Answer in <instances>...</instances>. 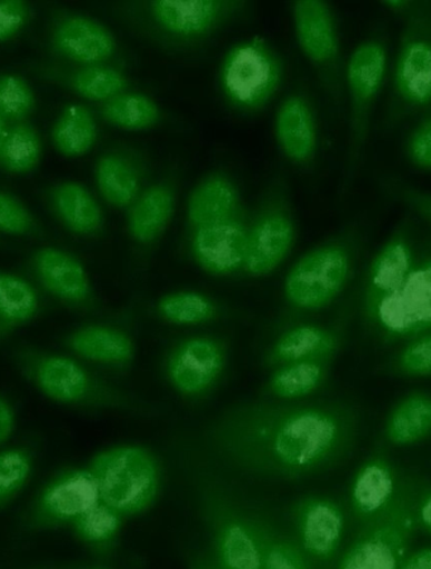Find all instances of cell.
I'll return each mask as SVG.
<instances>
[{
	"instance_id": "7dc6e473",
	"label": "cell",
	"mask_w": 431,
	"mask_h": 569,
	"mask_svg": "<svg viewBox=\"0 0 431 569\" xmlns=\"http://www.w3.org/2000/svg\"><path fill=\"white\" fill-rule=\"evenodd\" d=\"M16 416L7 400L0 397V446L6 443L14 432Z\"/></svg>"
},
{
	"instance_id": "484cf974",
	"label": "cell",
	"mask_w": 431,
	"mask_h": 569,
	"mask_svg": "<svg viewBox=\"0 0 431 569\" xmlns=\"http://www.w3.org/2000/svg\"><path fill=\"white\" fill-rule=\"evenodd\" d=\"M243 209L238 184L223 172H213L197 183L187 203L191 229L233 217Z\"/></svg>"
},
{
	"instance_id": "8fae6325",
	"label": "cell",
	"mask_w": 431,
	"mask_h": 569,
	"mask_svg": "<svg viewBox=\"0 0 431 569\" xmlns=\"http://www.w3.org/2000/svg\"><path fill=\"white\" fill-rule=\"evenodd\" d=\"M297 226L285 182L275 180L250 219L243 270L251 277L273 273L294 247Z\"/></svg>"
},
{
	"instance_id": "e0dca14e",
	"label": "cell",
	"mask_w": 431,
	"mask_h": 569,
	"mask_svg": "<svg viewBox=\"0 0 431 569\" xmlns=\"http://www.w3.org/2000/svg\"><path fill=\"white\" fill-rule=\"evenodd\" d=\"M420 251L414 223L408 219L401 221L373 256L364 274L363 313L371 310L383 298L400 291L414 268Z\"/></svg>"
},
{
	"instance_id": "3957f363",
	"label": "cell",
	"mask_w": 431,
	"mask_h": 569,
	"mask_svg": "<svg viewBox=\"0 0 431 569\" xmlns=\"http://www.w3.org/2000/svg\"><path fill=\"white\" fill-rule=\"evenodd\" d=\"M423 488L414 476H404L397 500L359 528L333 569H400L417 535L415 507Z\"/></svg>"
},
{
	"instance_id": "4316f807",
	"label": "cell",
	"mask_w": 431,
	"mask_h": 569,
	"mask_svg": "<svg viewBox=\"0 0 431 569\" xmlns=\"http://www.w3.org/2000/svg\"><path fill=\"white\" fill-rule=\"evenodd\" d=\"M78 357L110 367H128L136 357V345L124 331L104 325H90L66 339Z\"/></svg>"
},
{
	"instance_id": "f907efd6",
	"label": "cell",
	"mask_w": 431,
	"mask_h": 569,
	"mask_svg": "<svg viewBox=\"0 0 431 569\" xmlns=\"http://www.w3.org/2000/svg\"><path fill=\"white\" fill-rule=\"evenodd\" d=\"M8 128L9 127L7 126V121L2 117H0V152H2V148L8 133Z\"/></svg>"
},
{
	"instance_id": "816d5d0a",
	"label": "cell",
	"mask_w": 431,
	"mask_h": 569,
	"mask_svg": "<svg viewBox=\"0 0 431 569\" xmlns=\"http://www.w3.org/2000/svg\"><path fill=\"white\" fill-rule=\"evenodd\" d=\"M193 569H219L216 565H211L209 562H197Z\"/></svg>"
},
{
	"instance_id": "f1b7e54d",
	"label": "cell",
	"mask_w": 431,
	"mask_h": 569,
	"mask_svg": "<svg viewBox=\"0 0 431 569\" xmlns=\"http://www.w3.org/2000/svg\"><path fill=\"white\" fill-rule=\"evenodd\" d=\"M431 435V395L411 391L392 407L387 419L385 437L393 446H410Z\"/></svg>"
},
{
	"instance_id": "ba28073f",
	"label": "cell",
	"mask_w": 431,
	"mask_h": 569,
	"mask_svg": "<svg viewBox=\"0 0 431 569\" xmlns=\"http://www.w3.org/2000/svg\"><path fill=\"white\" fill-rule=\"evenodd\" d=\"M199 488L206 519L210 520L216 567L261 569L257 512H249L235 493L212 476H201Z\"/></svg>"
},
{
	"instance_id": "f35d334b",
	"label": "cell",
	"mask_w": 431,
	"mask_h": 569,
	"mask_svg": "<svg viewBox=\"0 0 431 569\" xmlns=\"http://www.w3.org/2000/svg\"><path fill=\"white\" fill-rule=\"evenodd\" d=\"M33 457L24 449L0 452V510L9 506L31 479Z\"/></svg>"
},
{
	"instance_id": "d590c367",
	"label": "cell",
	"mask_w": 431,
	"mask_h": 569,
	"mask_svg": "<svg viewBox=\"0 0 431 569\" xmlns=\"http://www.w3.org/2000/svg\"><path fill=\"white\" fill-rule=\"evenodd\" d=\"M41 154V138L32 126L16 123L8 128L0 152V164L4 170L12 173L30 172L39 164Z\"/></svg>"
},
{
	"instance_id": "60d3db41",
	"label": "cell",
	"mask_w": 431,
	"mask_h": 569,
	"mask_svg": "<svg viewBox=\"0 0 431 569\" xmlns=\"http://www.w3.org/2000/svg\"><path fill=\"white\" fill-rule=\"evenodd\" d=\"M36 99L28 82L18 74L0 77V117L8 121H18L30 116L34 109Z\"/></svg>"
},
{
	"instance_id": "8992f818",
	"label": "cell",
	"mask_w": 431,
	"mask_h": 569,
	"mask_svg": "<svg viewBox=\"0 0 431 569\" xmlns=\"http://www.w3.org/2000/svg\"><path fill=\"white\" fill-rule=\"evenodd\" d=\"M235 0H151L136 3L131 21L159 43L190 48L209 40L242 12Z\"/></svg>"
},
{
	"instance_id": "681fc988",
	"label": "cell",
	"mask_w": 431,
	"mask_h": 569,
	"mask_svg": "<svg viewBox=\"0 0 431 569\" xmlns=\"http://www.w3.org/2000/svg\"><path fill=\"white\" fill-rule=\"evenodd\" d=\"M415 0H382L381 6L387 9L391 14L399 18L407 17L412 7H414Z\"/></svg>"
},
{
	"instance_id": "9a60e30c",
	"label": "cell",
	"mask_w": 431,
	"mask_h": 569,
	"mask_svg": "<svg viewBox=\"0 0 431 569\" xmlns=\"http://www.w3.org/2000/svg\"><path fill=\"white\" fill-rule=\"evenodd\" d=\"M228 347L212 336H191L168 352L166 372L177 393L191 400L209 397L228 366Z\"/></svg>"
},
{
	"instance_id": "d4e9b609",
	"label": "cell",
	"mask_w": 431,
	"mask_h": 569,
	"mask_svg": "<svg viewBox=\"0 0 431 569\" xmlns=\"http://www.w3.org/2000/svg\"><path fill=\"white\" fill-rule=\"evenodd\" d=\"M341 345L340 336L324 326L302 323L281 333L271 347L267 362L278 368L305 360H333Z\"/></svg>"
},
{
	"instance_id": "603a6c76",
	"label": "cell",
	"mask_w": 431,
	"mask_h": 569,
	"mask_svg": "<svg viewBox=\"0 0 431 569\" xmlns=\"http://www.w3.org/2000/svg\"><path fill=\"white\" fill-rule=\"evenodd\" d=\"M177 196L173 184L161 181L149 186L129 208V237L140 246H151L164 234L173 219Z\"/></svg>"
},
{
	"instance_id": "cb8c5ba5",
	"label": "cell",
	"mask_w": 431,
	"mask_h": 569,
	"mask_svg": "<svg viewBox=\"0 0 431 569\" xmlns=\"http://www.w3.org/2000/svg\"><path fill=\"white\" fill-rule=\"evenodd\" d=\"M96 179L102 199L117 209H129L144 191V164L134 153H107L98 161Z\"/></svg>"
},
{
	"instance_id": "30bf717a",
	"label": "cell",
	"mask_w": 431,
	"mask_h": 569,
	"mask_svg": "<svg viewBox=\"0 0 431 569\" xmlns=\"http://www.w3.org/2000/svg\"><path fill=\"white\" fill-rule=\"evenodd\" d=\"M284 68L278 52L259 37L239 42L228 52L220 70L224 99L241 113H257L277 96Z\"/></svg>"
},
{
	"instance_id": "bcb514c9",
	"label": "cell",
	"mask_w": 431,
	"mask_h": 569,
	"mask_svg": "<svg viewBox=\"0 0 431 569\" xmlns=\"http://www.w3.org/2000/svg\"><path fill=\"white\" fill-rule=\"evenodd\" d=\"M418 529L431 536V487L421 489L415 507Z\"/></svg>"
},
{
	"instance_id": "5b68a950",
	"label": "cell",
	"mask_w": 431,
	"mask_h": 569,
	"mask_svg": "<svg viewBox=\"0 0 431 569\" xmlns=\"http://www.w3.org/2000/svg\"><path fill=\"white\" fill-rule=\"evenodd\" d=\"M89 470L100 499L124 518L153 506L162 488V469L156 455L137 445H120L93 456Z\"/></svg>"
},
{
	"instance_id": "2e32d148",
	"label": "cell",
	"mask_w": 431,
	"mask_h": 569,
	"mask_svg": "<svg viewBox=\"0 0 431 569\" xmlns=\"http://www.w3.org/2000/svg\"><path fill=\"white\" fill-rule=\"evenodd\" d=\"M100 501L97 480L89 469L66 470L36 498L27 518L28 526L37 530L72 526Z\"/></svg>"
},
{
	"instance_id": "4dcf8cb0",
	"label": "cell",
	"mask_w": 431,
	"mask_h": 569,
	"mask_svg": "<svg viewBox=\"0 0 431 569\" xmlns=\"http://www.w3.org/2000/svg\"><path fill=\"white\" fill-rule=\"evenodd\" d=\"M40 310L39 295L23 278L0 272V341L32 321Z\"/></svg>"
},
{
	"instance_id": "74e56055",
	"label": "cell",
	"mask_w": 431,
	"mask_h": 569,
	"mask_svg": "<svg viewBox=\"0 0 431 569\" xmlns=\"http://www.w3.org/2000/svg\"><path fill=\"white\" fill-rule=\"evenodd\" d=\"M124 517L100 501L73 522L74 533L89 546L102 547L114 540L123 527Z\"/></svg>"
},
{
	"instance_id": "ac0fdd59",
	"label": "cell",
	"mask_w": 431,
	"mask_h": 569,
	"mask_svg": "<svg viewBox=\"0 0 431 569\" xmlns=\"http://www.w3.org/2000/svg\"><path fill=\"white\" fill-rule=\"evenodd\" d=\"M250 219L245 209L233 217L192 230L191 253L206 273L237 274L245 266Z\"/></svg>"
},
{
	"instance_id": "52a82bcc",
	"label": "cell",
	"mask_w": 431,
	"mask_h": 569,
	"mask_svg": "<svg viewBox=\"0 0 431 569\" xmlns=\"http://www.w3.org/2000/svg\"><path fill=\"white\" fill-rule=\"evenodd\" d=\"M358 256L359 242L352 232L327 240L307 251L285 278L287 301L294 309L305 312L325 309L350 284Z\"/></svg>"
},
{
	"instance_id": "f6af8a7d",
	"label": "cell",
	"mask_w": 431,
	"mask_h": 569,
	"mask_svg": "<svg viewBox=\"0 0 431 569\" xmlns=\"http://www.w3.org/2000/svg\"><path fill=\"white\" fill-rule=\"evenodd\" d=\"M30 11L21 0H0V42L11 40L22 31Z\"/></svg>"
},
{
	"instance_id": "ee69618b",
	"label": "cell",
	"mask_w": 431,
	"mask_h": 569,
	"mask_svg": "<svg viewBox=\"0 0 431 569\" xmlns=\"http://www.w3.org/2000/svg\"><path fill=\"white\" fill-rule=\"evenodd\" d=\"M36 223L30 211L13 196L0 192V231L12 236L32 234Z\"/></svg>"
},
{
	"instance_id": "5bb4252c",
	"label": "cell",
	"mask_w": 431,
	"mask_h": 569,
	"mask_svg": "<svg viewBox=\"0 0 431 569\" xmlns=\"http://www.w3.org/2000/svg\"><path fill=\"white\" fill-rule=\"evenodd\" d=\"M294 538L314 568H334L341 556L347 518L341 503L322 493L298 499L292 509Z\"/></svg>"
},
{
	"instance_id": "4fadbf2b",
	"label": "cell",
	"mask_w": 431,
	"mask_h": 569,
	"mask_svg": "<svg viewBox=\"0 0 431 569\" xmlns=\"http://www.w3.org/2000/svg\"><path fill=\"white\" fill-rule=\"evenodd\" d=\"M299 48L320 73L328 96L340 106L343 92L342 49L333 9L322 0H298L292 7Z\"/></svg>"
},
{
	"instance_id": "d6986e66",
	"label": "cell",
	"mask_w": 431,
	"mask_h": 569,
	"mask_svg": "<svg viewBox=\"0 0 431 569\" xmlns=\"http://www.w3.org/2000/svg\"><path fill=\"white\" fill-rule=\"evenodd\" d=\"M404 476L381 453L372 455L355 471L350 485V509L360 527L378 519L397 500Z\"/></svg>"
},
{
	"instance_id": "8d00e7d4",
	"label": "cell",
	"mask_w": 431,
	"mask_h": 569,
	"mask_svg": "<svg viewBox=\"0 0 431 569\" xmlns=\"http://www.w3.org/2000/svg\"><path fill=\"white\" fill-rule=\"evenodd\" d=\"M128 79L123 72L107 64H92L72 74L71 88L91 101H108L127 91Z\"/></svg>"
},
{
	"instance_id": "d6a6232c",
	"label": "cell",
	"mask_w": 431,
	"mask_h": 569,
	"mask_svg": "<svg viewBox=\"0 0 431 569\" xmlns=\"http://www.w3.org/2000/svg\"><path fill=\"white\" fill-rule=\"evenodd\" d=\"M101 117L112 127L142 132L158 126L162 113L152 98L142 92L126 91L102 104Z\"/></svg>"
},
{
	"instance_id": "836d02e7",
	"label": "cell",
	"mask_w": 431,
	"mask_h": 569,
	"mask_svg": "<svg viewBox=\"0 0 431 569\" xmlns=\"http://www.w3.org/2000/svg\"><path fill=\"white\" fill-rule=\"evenodd\" d=\"M261 540V569H313L293 535L279 529L267 516L257 515Z\"/></svg>"
},
{
	"instance_id": "7a4b0ae2",
	"label": "cell",
	"mask_w": 431,
	"mask_h": 569,
	"mask_svg": "<svg viewBox=\"0 0 431 569\" xmlns=\"http://www.w3.org/2000/svg\"><path fill=\"white\" fill-rule=\"evenodd\" d=\"M388 71L389 44L382 33L372 34L355 46L347 62L345 83L350 106L342 196L349 192L360 171L373 110L385 86Z\"/></svg>"
},
{
	"instance_id": "7bdbcfd3",
	"label": "cell",
	"mask_w": 431,
	"mask_h": 569,
	"mask_svg": "<svg viewBox=\"0 0 431 569\" xmlns=\"http://www.w3.org/2000/svg\"><path fill=\"white\" fill-rule=\"evenodd\" d=\"M408 162L420 171L431 172V110L409 130L404 142Z\"/></svg>"
},
{
	"instance_id": "277c9868",
	"label": "cell",
	"mask_w": 431,
	"mask_h": 569,
	"mask_svg": "<svg viewBox=\"0 0 431 569\" xmlns=\"http://www.w3.org/2000/svg\"><path fill=\"white\" fill-rule=\"evenodd\" d=\"M401 21L387 117L390 126L431 110V0H415Z\"/></svg>"
},
{
	"instance_id": "83f0119b",
	"label": "cell",
	"mask_w": 431,
	"mask_h": 569,
	"mask_svg": "<svg viewBox=\"0 0 431 569\" xmlns=\"http://www.w3.org/2000/svg\"><path fill=\"white\" fill-rule=\"evenodd\" d=\"M52 208L74 234L92 237L104 228V213L90 191L77 182H62L51 192Z\"/></svg>"
},
{
	"instance_id": "e575fe53",
	"label": "cell",
	"mask_w": 431,
	"mask_h": 569,
	"mask_svg": "<svg viewBox=\"0 0 431 569\" xmlns=\"http://www.w3.org/2000/svg\"><path fill=\"white\" fill-rule=\"evenodd\" d=\"M158 315L168 323L193 326L218 319V306L199 292L181 291L166 295L157 305Z\"/></svg>"
},
{
	"instance_id": "f5cc1de1",
	"label": "cell",
	"mask_w": 431,
	"mask_h": 569,
	"mask_svg": "<svg viewBox=\"0 0 431 569\" xmlns=\"http://www.w3.org/2000/svg\"><path fill=\"white\" fill-rule=\"evenodd\" d=\"M90 569H107V568H90Z\"/></svg>"
},
{
	"instance_id": "1f68e13d",
	"label": "cell",
	"mask_w": 431,
	"mask_h": 569,
	"mask_svg": "<svg viewBox=\"0 0 431 569\" xmlns=\"http://www.w3.org/2000/svg\"><path fill=\"white\" fill-rule=\"evenodd\" d=\"M53 144L64 157L89 153L98 139V127L91 111L83 106L66 108L52 130Z\"/></svg>"
},
{
	"instance_id": "ffe728a7",
	"label": "cell",
	"mask_w": 431,
	"mask_h": 569,
	"mask_svg": "<svg viewBox=\"0 0 431 569\" xmlns=\"http://www.w3.org/2000/svg\"><path fill=\"white\" fill-rule=\"evenodd\" d=\"M33 268L40 283L52 296L79 309H90L93 303L90 278L77 258L60 249L44 248L34 254Z\"/></svg>"
},
{
	"instance_id": "9c48e42d",
	"label": "cell",
	"mask_w": 431,
	"mask_h": 569,
	"mask_svg": "<svg viewBox=\"0 0 431 569\" xmlns=\"http://www.w3.org/2000/svg\"><path fill=\"white\" fill-rule=\"evenodd\" d=\"M17 359L24 376L54 402L89 408H139L136 399L107 385L71 358L21 350Z\"/></svg>"
},
{
	"instance_id": "6da1fadb",
	"label": "cell",
	"mask_w": 431,
	"mask_h": 569,
	"mask_svg": "<svg viewBox=\"0 0 431 569\" xmlns=\"http://www.w3.org/2000/svg\"><path fill=\"white\" fill-rule=\"evenodd\" d=\"M358 410L343 400H240L202 428L206 449L255 478L301 481L341 465L359 437Z\"/></svg>"
},
{
	"instance_id": "44dd1931",
	"label": "cell",
	"mask_w": 431,
	"mask_h": 569,
	"mask_svg": "<svg viewBox=\"0 0 431 569\" xmlns=\"http://www.w3.org/2000/svg\"><path fill=\"white\" fill-rule=\"evenodd\" d=\"M52 43L63 58L92 67L109 61L117 51V40L104 24L86 16L63 18L54 28Z\"/></svg>"
},
{
	"instance_id": "7402d4cb",
	"label": "cell",
	"mask_w": 431,
	"mask_h": 569,
	"mask_svg": "<svg viewBox=\"0 0 431 569\" xmlns=\"http://www.w3.org/2000/svg\"><path fill=\"white\" fill-rule=\"evenodd\" d=\"M275 137L281 152L290 162L309 167L318 151V126L313 107L303 96L281 102L275 118Z\"/></svg>"
},
{
	"instance_id": "b9f144b4",
	"label": "cell",
	"mask_w": 431,
	"mask_h": 569,
	"mask_svg": "<svg viewBox=\"0 0 431 569\" xmlns=\"http://www.w3.org/2000/svg\"><path fill=\"white\" fill-rule=\"evenodd\" d=\"M391 367L398 376L431 377V332L409 340L393 358Z\"/></svg>"
},
{
	"instance_id": "c3c4849f",
	"label": "cell",
	"mask_w": 431,
	"mask_h": 569,
	"mask_svg": "<svg viewBox=\"0 0 431 569\" xmlns=\"http://www.w3.org/2000/svg\"><path fill=\"white\" fill-rule=\"evenodd\" d=\"M400 569H431V547L419 548L409 552Z\"/></svg>"
},
{
	"instance_id": "ab89813d",
	"label": "cell",
	"mask_w": 431,
	"mask_h": 569,
	"mask_svg": "<svg viewBox=\"0 0 431 569\" xmlns=\"http://www.w3.org/2000/svg\"><path fill=\"white\" fill-rule=\"evenodd\" d=\"M379 186L388 199L407 208L431 229V192L393 174L381 176Z\"/></svg>"
},
{
	"instance_id": "f546056e",
	"label": "cell",
	"mask_w": 431,
	"mask_h": 569,
	"mask_svg": "<svg viewBox=\"0 0 431 569\" xmlns=\"http://www.w3.org/2000/svg\"><path fill=\"white\" fill-rule=\"evenodd\" d=\"M331 362V360H305L275 368L268 381V395L287 402L312 397L330 377Z\"/></svg>"
},
{
	"instance_id": "7c38bea8",
	"label": "cell",
	"mask_w": 431,
	"mask_h": 569,
	"mask_svg": "<svg viewBox=\"0 0 431 569\" xmlns=\"http://www.w3.org/2000/svg\"><path fill=\"white\" fill-rule=\"evenodd\" d=\"M364 316L372 329L391 342L431 332V249H421L400 291L383 298Z\"/></svg>"
}]
</instances>
